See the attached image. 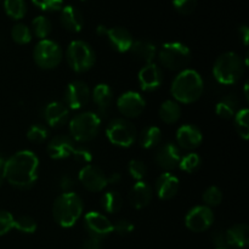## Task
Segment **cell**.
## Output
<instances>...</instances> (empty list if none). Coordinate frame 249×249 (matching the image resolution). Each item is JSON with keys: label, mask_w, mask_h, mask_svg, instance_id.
Listing matches in <instances>:
<instances>
[{"label": "cell", "mask_w": 249, "mask_h": 249, "mask_svg": "<svg viewBox=\"0 0 249 249\" xmlns=\"http://www.w3.org/2000/svg\"><path fill=\"white\" fill-rule=\"evenodd\" d=\"M2 175L4 180L16 189H31L38 180V156L33 151H18L6 160L2 168Z\"/></svg>", "instance_id": "1"}, {"label": "cell", "mask_w": 249, "mask_h": 249, "mask_svg": "<svg viewBox=\"0 0 249 249\" xmlns=\"http://www.w3.org/2000/svg\"><path fill=\"white\" fill-rule=\"evenodd\" d=\"M204 91V82L197 71L186 68L178 73L170 88L174 100L179 104H194L201 99Z\"/></svg>", "instance_id": "2"}, {"label": "cell", "mask_w": 249, "mask_h": 249, "mask_svg": "<svg viewBox=\"0 0 249 249\" xmlns=\"http://www.w3.org/2000/svg\"><path fill=\"white\" fill-rule=\"evenodd\" d=\"M84 212V203L79 195L74 191L63 192L53 201V220L61 228L70 229L77 224Z\"/></svg>", "instance_id": "3"}, {"label": "cell", "mask_w": 249, "mask_h": 249, "mask_svg": "<svg viewBox=\"0 0 249 249\" xmlns=\"http://www.w3.org/2000/svg\"><path fill=\"white\" fill-rule=\"evenodd\" d=\"M246 67L247 62L237 53H224L213 65L214 79L221 85H233L243 77Z\"/></svg>", "instance_id": "4"}, {"label": "cell", "mask_w": 249, "mask_h": 249, "mask_svg": "<svg viewBox=\"0 0 249 249\" xmlns=\"http://www.w3.org/2000/svg\"><path fill=\"white\" fill-rule=\"evenodd\" d=\"M157 57L164 68L173 72H181L191 62V51L185 44L169 41L163 44L157 53Z\"/></svg>", "instance_id": "5"}, {"label": "cell", "mask_w": 249, "mask_h": 249, "mask_svg": "<svg viewBox=\"0 0 249 249\" xmlns=\"http://www.w3.org/2000/svg\"><path fill=\"white\" fill-rule=\"evenodd\" d=\"M101 130V117L95 112H82L70 121V134L73 140L89 142Z\"/></svg>", "instance_id": "6"}, {"label": "cell", "mask_w": 249, "mask_h": 249, "mask_svg": "<svg viewBox=\"0 0 249 249\" xmlns=\"http://www.w3.org/2000/svg\"><path fill=\"white\" fill-rule=\"evenodd\" d=\"M66 60L74 72L85 73L94 67L96 62V53L87 41L74 40L68 45Z\"/></svg>", "instance_id": "7"}, {"label": "cell", "mask_w": 249, "mask_h": 249, "mask_svg": "<svg viewBox=\"0 0 249 249\" xmlns=\"http://www.w3.org/2000/svg\"><path fill=\"white\" fill-rule=\"evenodd\" d=\"M106 136L112 145L128 148L135 143L138 131L134 124L126 118H114L107 125Z\"/></svg>", "instance_id": "8"}, {"label": "cell", "mask_w": 249, "mask_h": 249, "mask_svg": "<svg viewBox=\"0 0 249 249\" xmlns=\"http://www.w3.org/2000/svg\"><path fill=\"white\" fill-rule=\"evenodd\" d=\"M33 58L41 70H53L62 62L63 51L56 41L43 39L34 48Z\"/></svg>", "instance_id": "9"}, {"label": "cell", "mask_w": 249, "mask_h": 249, "mask_svg": "<svg viewBox=\"0 0 249 249\" xmlns=\"http://www.w3.org/2000/svg\"><path fill=\"white\" fill-rule=\"evenodd\" d=\"M214 213L207 206H196L187 212L185 216V225L192 232H204L214 224Z\"/></svg>", "instance_id": "10"}, {"label": "cell", "mask_w": 249, "mask_h": 249, "mask_svg": "<svg viewBox=\"0 0 249 249\" xmlns=\"http://www.w3.org/2000/svg\"><path fill=\"white\" fill-rule=\"evenodd\" d=\"M91 97V91L87 83L82 80H73L65 90V105L68 109H82L87 106Z\"/></svg>", "instance_id": "11"}, {"label": "cell", "mask_w": 249, "mask_h": 249, "mask_svg": "<svg viewBox=\"0 0 249 249\" xmlns=\"http://www.w3.org/2000/svg\"><path fill=\"white\" fill-rule=\"evenodd\" d=\"M78 180L85 190L90 192H101L106 189L107 175L101 168L92 164H87L80 169Z\"/></svg>", "instance_id": "12"}, {"label": "cell", "mask_w": 249, "mask_h": 249, "mask_svg": "<svg viewBox=\"0 0 249 249\" xmlns=\"http://www.w3.org/2000/svg\"><path fill=\"white\" fill-rule=\"evenodd\" d=\"M146 101L136 91H126L117 100V108L125 118H138L145 111Z\"/></svg>", "instance_id": "13"}, {"label": "cell", "mask_w": 249, "mask_h": 249, "mask_svg": "<svg viewBox=\"0 0 249 249\" xmlns=\"http://www.w3.org/2000/svg\"><path fill=\"white\" fill-rule=\"evenodd\" d=\"M180 160H181V151L178 145L173 142H167L160 146L155 153V162L160 168L164 169L165 172L179 168Z\"/></svg>", "instance_id": "14"}, {"label": "cell", "mask_w": 249, "mask_h": 249, "mask_svg": "<svg viewBox=\"0 0 249 249\" xmlns=\"http://www.w3.org/2000/svg\"><path fill=\"white\" fill-rule=\"evenodd\" d=\"M84 225L90 236L102 238L113 232V224L99 212H89L84 216Z\"/></svg>", "instance_id": "15"}, {"label": "cell", "mask_w": 249, "mask_h": 249, "mask_svg": "<svg viewBox=\"0 0 249 249\" xmlns=\"http://www.w3.org/2000/svg\"><path fill=\"white\" fill-rule=\"evenodd\" d=\"M138 82L141 89L146 92H152L160 89L163 84V71L156 63H147L143 66L138 74Z\"/></svg>", "instance_id": "16"}, {"label": "cell", "mask_w": 249, "mask_h": 249, "mask_svg": "<svg viewBox=\"0 0 249 249\" xmlns=\"http://www.w3.org/2000/svg\"><path fill=\"white\" fill-rule=\"evenodd\" d=\"M203 134L198 126L194 124H184L177 130L178 147L186 151H194L201 146Z\"/></svg>", "instance_id": "17"}, {"label": "cell", "mask_w": 249, "mask_h": 249, "mask_svg": "<svg viewBox=\"0 0 249 249\" xmlns=\"http://www.w3.org/2000/svg\"><path fill=\"white\" fill-rule=\"evenodd\" d=\"M75 150L74 140L67 135L55 136L46 146V152L53 160H60L71 157Z\"/></svg>", "instance_id": "18"}, {"label": "cell", "mask_w": 249, "mask_h": 249, "mask_svg": "<svg viewBox=\"0 0 249 249\" xmlns=\"http://www.w3.org/2000/svg\"><path fill=\"white\" fill-rule=\"evenodd\" d=\"M44 119L51 128H61L70 119V109L63 102H49L44 108Z\"/></svg>", "instance_id": "19"}, {"label": "cell", "mask_w": 249, "mask_h": 249, "mask_svg": "<svg viewBox=\"0 0 249 249\" xmlns=\"http://www.w3.org/2000/svg\"><path fill=\"white\" fill-rule=\"evenodd\" d=\"M156 194L162 201H168L177 196L180 189V180L174 174L165 172L157 178L155 184Z\"/></svg>", "instance_id": "20"}, {"label": "cell", "mask_w": 249, "mask_h": 249, "mask_svg": "<svg viewBox=\"0 0 249 249\" xmlns=\"http://www.w3.org/2000/svg\"><path fill=\"white\" fill-rule=\"evenodd\" d=\"M105 36H107L112 48L118 51V53H128L134 43L131 33L126 28H123V27H113V28L109 29L107 28Z\"/></svg>", "instance_id": "21"}, {"label": "cell", "mask_w": 249, "mask_h": 249, "mask_svg": "<svg viewBox=\"0 0 249 249\" xmlns=\"http://www.w3.org/2000/svg\"><path fill=\"white\" fill-rule=\"evenodd\" d=\"M60 21L63 28L72 33H78L82 31L83 26H84V18H83L82 12L72 5H66L61 9Z\"/></svg>", "instance_id": "22"}, {"label": "cell", "mask_w": 249, "mask_h": 249, "mask_svg": "<svg viewBox=\"0 0 249 249\" xmlns=\"http://www.w3.org/2000/svg\"><path fill=\"white\" fill-rule=\"evenodd\" d=\"M152 201V189L145 181H136L129 192V202L135 209H142Z\"/></svg>", "instance_id": "23"}, {"label": "cell", "mask_w": 249, "mask_h": 249, "mask_svg": "<svg viewBox=\"0 0 249 249\" xmlns=\"http://www.w3.org/2000/svg\"><path fill=\"white\" fill-rule=\"evenodd\" d=\"M228 247L246 248L249 243V228L246 224H236L225 231Z\"/></svg>", "instance_id": "24"}, {"label": "cell", "mask_w": 249, "mask_h": 249, "mask_svg": "<svg viewBox=\"0 0 249 249\" xmlns=\"http://www.w3.org/2000/svg\"><path fill=\"white\" fill-rule=\"evenodd\" d=\"M131 55L136 58V60L141 61V62L152 63L153 60L157 57V48L153 43L148 40H134L133 45H131L130 50Z\"/></svg>", "instance_id": "25"}, {"label": "cell", "mask_w": 249, "mask_h": 249, "mask_svg": "<svg viewBox=\"0 0 249 249\" xmlns=\"http://www.w3.org/2000/svg\"><path fill=\"white\" fill-rule=\"evenodd\" d=\"M91 97L94 104L99 108L100 113L105 114L111 106L112 100H113V90L108 84L100 83L92 90Z\"/></svg>", "instance_id": "26"}, {"label": "cell", "mask_w": 249, "mask_h": 249, "mask_svg": "<svg viewBox=\"0 0 249 249\" xmlns=\"http://www.w3.org/2000/svg\"><path fill=\"white\" fill-rule=\"evenodd\" d=\"M181 106H180L179 102H177L175 100H165L160 107V121L164 122L165 124H174L181 117Z\"/></svg>", "instance_id": "27"}, {"label": "cell", "mask_w": 249, "mask_h": 249, "mask_svg": "<svg viewBox=\"0 0 249 249\" xmlns=\"http://www.w3.org/2000/svg\"><path fill=\"white\" fill-rule=\"evenodd\" d=\"M238 111V99L235 94L224 96L215 106V113L223 119H231Z\"/></svg>", "instance_id": "28"}, {"label": "cell", "mask_w": 249, "mask_h": 249, "mask_svg": "<svg viewBox=\"0 0 249 249\" xmlns=\"http://www.w3.org/2000/svg\"><path fill=\"white\" fill-rule=\"evenodd\" d=\"M139 143L145 150H152L157 147L162 141V130L158 126H146L140 135H138Z\"/></svg>", "instance_id": "29"}, {"label": "cell", "mask_w": 249, "mask_h": 249, "mask_svg": "<svg viewBox=\"0 0 249 249\" xmlns=\"http://www.w3.org/2000/svg\"><path fill=\"white\" fill-rule=\"evenodd\" d=\"M101 207L106 213H118L123 207V197L118 191H107L101 197Z\"/></svg>", "instance_id": "30"}, {"label": "cell", "mask_w": 249, "mask_h": 249, "mask_svg": "<svg viewBox=\"0 0 249 249\" xmlns=\"http://www.w3.org/2000/svg\"><path fill=\"white\" fill-rule=\"evenodd\" d=\"M32 36L43 40L49 36L51 33V22L45 16H38L32 21Z\"/></svg>", "instance_id": "31"}, {"label": "cell", "mask_w": 249, "mask_h": 249, "mask_svg": "<svg viewBox=\"0 0 249 249\" xmlns=\"http://www.w3.org/2000/svg\"><path fill=\"white\" fill-rule=\"evenodd\" d=\"M202 165V158L198 153L196 152H190L187 155L181 156V160H180L179 168L185 173H196L197 170L201 168Z\"/></svg>", "instance_id": "32"}, {"label": "cell", "mask_w": 249, "mask_h": 249, "mask_svg": "<svg viewBox=\"0 0 249 249\" xmlns=\"http://www.w3.org/2000/svg\"><path fill=\"white\" fill-rule=\"evenodd\" d=\"M5 12L12 19L23 18L27 12V5L24 0H5Z\"/></svg>", "instance_id": "33"}, {"label": "cell", "mask_w": 249, "mask_h": 249, "mask_svg": "<svg viewBox=\"0 0 249 249\" xmlns=\"http://www.w3.org/2000/svg\"><path fill=\"white\" fill-rule=\"evenodd\" d=\"M235 125L236 130H237L238 135L243 139L247 140L249 138V111L248 108H241L238 109L237 113L235 114Z\"/></svg>", "instance_id": "34"}, {"label": "cell", "mask_w": 249, "mask_h": 249, "mask_svg": "<svg viewBox=\"0 0 249 249\" xmlns=\"http://www.w3.org/2000/svg\"><path fill=\"white\" fill-rule=\"evenodd\" d=\"M11 38L18 45H27L32 41V32L29 27L23 23H17L11 29Z\"/></svg>", "instance_id": "35"}, {"label": "cell", "mask_w": 249, "mask_h": 249, "mask_svg": "<svg viewBox=\"0 0 249 249\" xmlns=\"http://www.w3.org/2000/svg\"><path fill=\"white\" fill-rule=\"evenodd\" d=\"M202 199L204 202V206L209 208L216 207L223 202V191L218 186H209L204 190Z\"/></svg>", "instance_id": "36"}, {"label": "cell", "mask_w": 249, "mask_h": 249, "mask_svg": "<svg viewBox=\"0 0 249 249\" xmlns=\"http://www.w3.org/2000/svg\"><path fill=\"white\" fill-rule=\"evenodd\" d=\"M49 135V130L45 125L43 124H33V125L29 126V129L27 130V139H28L31 142L34 143H40L44 142L46 140Z\"/></svg>", "instance_id": "37"}, {"label": "cell", "mask_w": 249, "mask_h": 249, "mask_svg": "<svg viewBox=\"0 0 249 249\" xmlns=\"http://www.w3.org/2000/svg\"><path fill=\"white\" fill-rule=\"evenodd\" d=\"M36 221L34 220L32 216L28 215H22L19 218L15 219V226L14 229H16L17 231L22 233H34L36 231Z\"/></svg>", "instance_id": "38"}, {"label": "cell", "mask_w": 249, "mask_h": 249, "mask_svg": "<svg viewBox=\"0 0 249 249\" xmlns=\"http://www.w3.org/2000/svg\"><path fill=\"white\" fill-rule=\"evenodd\" d=\"M128 173L136 181H142L143 178L147 174V167L142 160H133L128 164Z\"/></svg>", "instance_id": "39"}, {"label": "cell", "mask_w": 249, "mask_h": 249, "mask_svg": "<svg viewBox=\"0 0 249 249\" xmlns=\"http://www.w3.org/2000/svg\"><path fill=\"white\" fill-rule=\"evenodd\" d=\"M15 226V218L10 212L0 209V236L9 233Z\"/></svg>", "instance_id": "40"}, {"label": "cell", "mask_w": 249, "mask_h": 249, "mask_svg": "<svg viewBox=\"0 0 249 249\" xmlns=\"http://www.w3.org/2000/svg\"><path fill=\"white\" fill-rule=\"evenodd\" d=\"M32 2L43 11H58L63 7V0H32Z\"/></svg>", "instance_id": "41"}, {"label": "cell", "mask_w": 249, "mask_h": 249, "mask_svg": "<svg viewBox=\"0 0 249 249\" xmlns=\"http://www.w3.org/2000/svg\"><path fill=\"white\" fill-rule=\"evenodd\" d=\"M175 10L181 15H190L197 6V0H173Z\"/></svg>", "instance_id": "42"}, {"label": "cell", "mask_w": 249, "mask_h": 249, "mask_svg": "<svg viewBox=\"0 0 249 249\" xmlns=\"http://www.w3.org/2000/svg\"><path fill=\"white\" fill-rule=\"evenodd\" d=\"M134 231V224L128 219H119L113 225V232L119 236H128Z\"/></svg>", "instance_id": "43"}, {"label": "cell", "mask_w": 249, "mask_h": 249, "mask_svg": "<svg viewBox=\"0 0 249 249\" xmlns=\"http://www.w3.org/2000/svg\"><path fill=\"white\" fill-rule=\"evenodd\" d=\"M212 241H213L214 246H215L216 249L228 248L225 231H223V230L213 231V233H212Z\"/></svg>", "instance_id": "44"}, {"label": "cell", "mask_w": 249, "mask_h": 249, "mask_svg": "<svg viewBox=\"0 0 249 249\" xmlns=\"http://www.w3.org/2000/svg\"><path fill=\"white\" fill-rule=\"evenodd\" d=\"M73 157L78 160V162H82V163H90L92 160V155L89 150L87 148H78L75 147L74 152H73Z\"/></svg>", "instance_id": "45"}, {"label": "cell", "mask_w": 249, "mask_h": 249, "mask_svg": "<svg viewBox=\"0 0 249 249\" xmlns=\"http://www.w3.org/2000/svg\"><path fill=\"white\" fill-rule=\"evenodd\" d=\"M73 187H74V180H73V178L67 174L62 175L60 179V189L63 192H71Z\"/></svg>", "instance_id": "46"}, {"label": "cell", "mask_w": 249, "mask_h": 249, "mask_svg": "<svg viewBox=\"0 0 249 249\" xmlns=\"http://www.w3.org/2000/svg\"><path fill=\"white\" fill-rule=\"evenodd\" d=\"M83 249H102L101 238L89 236L83 243Z\"/></svg>", "instance_id": "47"}, {"label": "cell", "mask_w": 249, "mask_h": 249, "mask_svg": "<svg viewBox=\"0 0 249 249\" xmlns=\"http://www.w3.org/2000/svg\"><path fill=\"white\" fill-rule=\"evenodd\" d=\"M240 36L243 41V45L247 46L249 41V28L247 26H241L240 27Z\"/></svg>", "instance_id": "48"}, {"label": "cell", "mask_w": 249, "mask_h": 249, "mask_svg": "<svg viewBox=\"0 0 249 249\" xmlns=\"http://www.w3.org/2000/svg\"><path fill=\"white\" fill-rule=\"evenodd\" d=\"M122 181L121 173H112L109 177H107V184L108 185H118Z\"/></svg>", "instance_id": "49"}, {"label": "cell", "mask_w": 249, "mask_h": 249, "mask_svg": "<svg viewBox=\"0 0 249 249\" xmlns=\"http://www.w3.org/2000/svg\"><path fill=\"white\" fill-rule=\"evenodd\" d=\"M106 31H107V28H106V27H105V26H102V24H101V26H99V27H97V28H96V33L99 34L100 36H104L105 34H106Z\"/></svg>", "instance_id": "50"}, {"label": "cell", "mask_w": 249, "mask_h": 249, "mask_svg": "<svg viewBox=\"0 0 249 249\" xmlns=\"http://www.w3.org/2000/svg\"><path fill=\"white\" fill-rule=\"evenodd\" d=\"M5 162H6V160H5L4 156H2L1 153H0V170H2V168H4Z\"/></svg>", "instance_id": "51"}, {"label": "cell", "mask_w": 249, "mask_h": 249, "mask_svg": "<svg viewBox=\"0 0 249 249\" xmlns=\"http://www.w3.org/2000/svg\"><path fill=\"white\" fill-rule=\"evenodd\" d=\"M245 97H246V100L248 101V84L247 83L245 84Z\"/></svg>", "instance_id": "52"}, {"label": "cell", "mask_w": 249, "mask_h": 249, "mask_svg": "<svg viewBox=\"0 0 249 249\" xmlns=\"http://www.w3.org/2000/svg\"><path fill=\"white\" fill-rule=\"evenodd\" d=\"M2 182H4V175H2V170H0V186L2 185Z\"/></svg>", "instance_id": "53"}, {"label": "cell", "mask_w": 249, "mask_h": 249, "mask_svg": "<svg viewBox=\"0 0 249 249\" xmlns=\"http://www.w3.org/2000/svg\"><path fill=\"white\" fill-rule=\"evenodd\" d=\"M224 249H229V248H224Z\"/></svg>", "instance_id": "54"}]
</instances>
